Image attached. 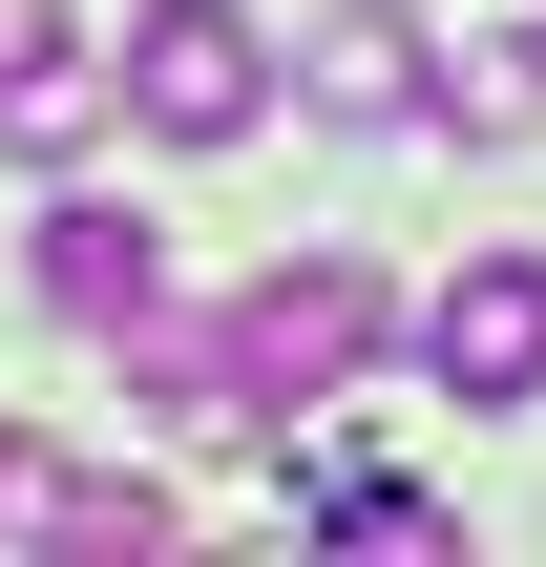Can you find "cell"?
<instances>
[{
    "label": "cell",
    "mask_w": 546,
    "mask_h": 567,
    "mask_svg": "<svg viewBox=\"0 0 546 567\" xmlns=\"http://www.w3.org/2000/svg\"><path fill=\"white\" fill-rule=\"evenodd\" d=\"M0 505H21V442H0Z\"/></svg>",
    "instance_id": "8fae6325"
},
{
    "label": "cell",
    "mask_w": 546,
    "mask_h": 567,
    "mask_svg": "<svg viewBox=\"0 0 546 567\" xmlns=\"http://www.w3.org/2000/svg\"><path fill=\"white\" fill-rule=\"evenodd\" d=\"M21 274H42V316L126 337V316L168 295V231H147V210H105V189H42V252H21Z\"/></svg>",
    "instance_id": "5b68a950"
},
{
    "label": "cell",
    "mask_w": 546,
    "mask_h": 567,
    "mask_svg": "<svg viewBox=\"0 0 546 567\" xmlns=\"http://www.w3.org/2000/svg\"><path fill=\"white\" fill-rule=\"evenodd\" d=\"M0 526H42V547H147L168 526V484H126V463H21V505Z\"/></svg>",
    "instance_id": "52a82bcc"
},
{
    "label": "cell",
    "mask_w": 546,
    "mask_h": 567,
    "mask_svg": "<svg viewBox=\"0 0 546 567\" xmlns=\"http://www.w3.org/2000/svg\"><path fill=\"white\" fill-rule=\"evenodd\" d=\"M295 105H316V126H421V105H442V42H421L400 0H337V21L295 42Z\"/></svg>",
    "instance_id": "277c9868"
},
{
    "label": "cell",
    "mask_w": 546,
    "mask_h": 567,
    "mask_svg": "<svg viewBox=\"0 0 546 567\" xmlns=\"http://www.w3.org/2000/svg\"><path fill=\"white\" fill-rule=\"evenodd\" d=\"M105 105H126V63H84V42H42V63H0V147H105Z\"/></svg>",
    "instance_id": "ba28073f"
},
{
    "label": "cell",
    "mask_w": 546,
    "mask_h": 567,
    "mask_svg": "<svg viewBox=\"0 0 546 567\" xmlns=\"http://www.w3.org/2000/svg\"><path fill=\"white\" fill-rule=\"evenodd\" d=\"M126 400H147L168 442H210V421H253V358H231V337H189V316L147 295V316H126Z\"/></svg>",
    "instance_id": "8992f818"
},
{
    "label": "cell",
    "mask_w": 546,
    "mask_h": 567,
    "mask_svg": "<svg viewBox=\"0 0 546 567\" xmlns=\"http://www.w3.org/2000/svg\"><path fill=\"white\" fill-rule=\"evenodd\" d=\"M379 337H400V295H379L358 252H274V274L231 295V358H253V400H358V379H379Z\"/></svg>",
    "instance_id": "6da1fadb"
},
{
    "label": "cell",
    "mask_w": 546,
    "mask_h": 567,
    "mask_svg": "<svg viewBox=\"0 0 546 567\" xmlns=\"http://www.w3.org/2000/svg\"><path fill=\"white\" fill-rule=\"evenodd\" d=\"M42 42H63V0H0V63H42Z\"/></svg>",
    "instance_id": "30bf717a"
},
{
    "label": "cell",
    "mask_w": 546,
    "mask_h": 567,
    "mask_svg": "<svg viewBox=\"0 0 546 567\" xmlns=\"http://www.w3.org/2000/svg\"><path fill=\"white\" fill-rule=\"evenodd\" d=\"M442 105H463V147H526V105H546V63H463Z\"/></svg>",
    "instance_id": "9c48e42d"
},
{
    "label": "cell",
    "mask_w": 546,
    "mask_h": 567,
    "mask_svg": "<svg viewBox=\"0 0 546 567\" xmlns=\"http://www.w3.org/2000/svg\"><path fill=\"white\" fill-rule=\"evenodd\" d=\"M421 379H442L463 421H526L546 400V252H463V274L421 295Z\"/></svg>",
    "instance_id": "3957f363"
},
{
    "label": "cell",
    "mask_w": 546,
    "mask_h": 567,
    "mask_svg": "<svg viewBox=\"0 0 546 567\" xmlns=\"http://www.w3.org/2000/svg\"><path fill=\"white\" fill-rule=\"evenodd\" d=\"M253 105H274V21H231V0H147V21H126V126L253 147Z\"/></svg>",
    "instance_id": "7a4b0ae2"
}]
</instances>
